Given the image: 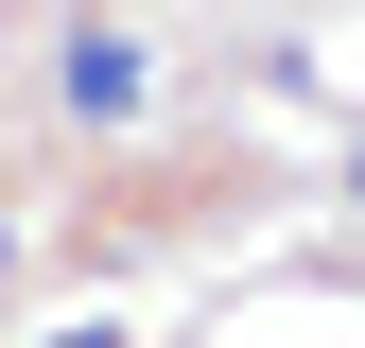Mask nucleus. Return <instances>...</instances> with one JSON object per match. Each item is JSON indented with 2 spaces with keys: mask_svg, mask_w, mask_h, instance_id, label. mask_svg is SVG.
I'll list each match as a JSON object with an SVG mask.
<instances>
[{
  "mask_svg": "<svg viewBox=\"0 0 365 348\" xmlns=\"http://www.w3.org/2000/svg\"><path fill=\"white\" fill-rule=\"evenodd\" d=\"M53 87H70V122H122V105H140L157 70H140V35H105V18H87L70 53H53Z\"/></svg>",
  "mask_w": 365,
  "mask_h": 348,
  "instance_id": "f257e3e1",
  "label": "nucleus"
},
{
  "mask_svg": "<svg viewBox=\"0 0 365 348\" xmlns=\"http://www.w3.org/2000/svg\"><path fill=\"white\" fill-rule=\"evenodd\" d=\"M53 348H105V331H53Z\"/></svg>",
  "mask_w": 365,
  "mask_h": 348,
  "instance_id": "f03ea898",
  "label": "nucleus"
},
{
  "mask_svg": "<svg viewBox=\"0 0 365 348\" xmlns=\"http://www.w3.org/2000/svg\"><path fill=\"white\" fill-rule=\"evenodd\" d=\"M348 192H365V174H348Z\"/></svg>",
  "mask_w": 365,
  "mask_h": 348,
  "instance_id": "7ed1b4c3",
  "label": "nucleus"
}]
</instances>
